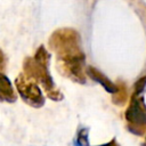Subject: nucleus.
Returning a JSON list of instances; mask_svg holds the SVG:
<instances>
[{
    "mask_svg": "<svg viewBox=\"0 0 146 146\" xmlns=\"http://www.w3.org/2000/svg\"><path fill=\"white\" fill-rule=\"evenodd\" d=\"M59 72L66 78L78 83H86V75L83 73L84 62H57Z\"/></svg>",
    "mask_w": 146,
    "mask_h": 146,
    "instance_id": "nucleus-4",
    "label": "nucleus"
},
{
    "mask_svg": "<svg viewBox=\"0 0 146 146\" xmlns=\"http://www.w3.org/2000/svg\"><path fill=\"white\" fill-rule=\"evenodd\" d=\"M87 74H88V76H89L91 80H94V81L98 82L99 84H102L106 91H108V92H111V94H114V92L117 91V88H116L103 73H100L97 68H95V67H92V66H88V67H87Z\"/></svg>",
    "mask_w": 146,
    "mask_h": 146,
    "instance_id": "nucleus-7",
    "label": "nucleus"
},
{
    "mask_svg": "<svg viewBox=\"0 0 146 146\" xmlns=\"http://www.w3.org/2000/svg\"><path fill=\"white\" fill-rule=\"evenodd\" d=\"M74 146H89V140H88V129L87 128H81L76 132V136L73 140Z\"/></svg>",
    "mask_w": 146,
    "mask_h": 146,
    "instance_id": "nucleus-8",
    "label": "nucleus"
},
{
    "mask_svg": "<svg viewBox=\"0 0 146 146\" xmlns=\"http://www.w3.org/2000/svg\"><path fill=\"white\" fill-rule=\"evenodd\" d=\"M17 99V94L7 75L0 72V102L15 103Z\"/></svg>",
    "mask_w": 146,
    "mask_h": 146,
    "instance_id": "nucleus-6",
    "label": "nucleus"
},
{
    "mask_svg": "<svg viewBox=\"0 0 146 146\" xmlns=\"http://www.w3.org/2000/svg\"><path fill=\"white\" fill-rule=\"evenodd\" d=\"M125 117L131 123L146 124V110L138 99L132 98L130 106L125 112Z\"/></svg>",
    "mask_w": 146,
    "mask_h": 146,
    "instance_id": "nucleus-5",
    "label": "nucleus"
},
{
    "mask_svg": "<svg viewBox=\"0 0 146 146\" xmlns=\"http://www.w3.org/2000/svg\"><path fill=\"white\" fill-rule=\"evenodd\" d=\"M15 86L19 96L27 105L34 108H40L44 105V96L34 79L22 73L15 79Z\"/></svg>",
    "mask_w": 146,
    "mask_h": 146,
    "instance_id": "nucleus-3",
    "label": "nucleus"
},
{
    "mask_svg": "<svg viewBox=\"0 0 146 146\" xmlns=\"http://www.w3.org/2000/svg\"><path fill=\"white\" fill-rule=\"evenodd\" d=\"M6 67V56L3 54V51L0 49V72H2Z\"/></svg>",
    "mask_w": 146,
    "mask_h": 146,
    "instance_id": "nucleus-10",
    "label": "nucleus"
},
{
    "mask_svg": "<svg viewBox=\"0 0 146 146\" xmlns=\"http://www.w3.org/2000/svg\"><path fill=\"white\" fill-rule=\"evenodd\" d=\"M98 146H119V144L116 143V140H115V139H112L110 143L104 144V145H98Z\"/></svg>",
    "mask_w": 146,
    "mask_h": 146,
    "instance_id": "nucleus-11",
    "label": "nucleus"
},
{
    "mask_svg": "<svg viewBox=\"0 0 146 146\" xmlns=\"http://www.w3.org/2000/svg\"><path fill=\"white\" fill-rule=\"evenodd\" d=\"M49 62H50L49 52L43 46H40L36 49L33 58L26 57L24 59L23 70L27 76L40 82V84L47 92L48 98L55 102H59L64 98V95L55 86L54 79L49 72Z\"/></svg>",
    "mask_w": 146,
    "mask_h": 146,
    "instance_id": "nucleus-1",
    "label": "nucleus"
},
{
    "mask_svg": "<svg viewBox=\"0 0 146 146\" xmlns=\"http://www.w3.org/2000/svg\"><path fill=\"white\" fill-rule=\"evenodd\" d=\"M49 48L57 55V62H84L80 35L72 29H59L49 38Z\"/></svg>",
    "mask_w": 146,
    "mask_h": 146,
    "instance_id": "nucleus-2",
    "label": "nucleus"
},
{
    "mask_svg": "<svg viewBox=\"0 0 146 146\" xmlns=\"http://www.w3.org/2000/svg\"><path fill=\"white\" fill-rule=\"evenodd\" d=\"M145 86H146V76L139 79V80L136 82V95H137V94H140V92L144 90Z\"/></svg>",
    "mask_w": 146,
    "mask_h": 146,
    "instance_id": "nucleus-9",
    "label": "nucleus"
}]
</instances>
